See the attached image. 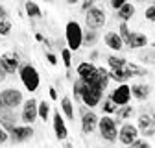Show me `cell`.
Wrapping results in <instances>:
<instances>
[{"instance_id": "1", "label": "cell", "mask_w": 155, "mask_h": 148, "mask_svg": "<svg viewBox=\"0 0 155 148\" xmlns=\"http://www.w3.org/2000/svg\"><path fill=\"white\" fill-rule=\"evenodd\" d=\"M65 39L72 52H78L83 46V28L78 21H68L65 26Z\"/></svg>"}, {"instance_id": "2", "label": "cell", "mask_w": 155, "mask_h": 148, "mask_svg": "<svg viewBox=\"0 0 155 148\" xmlns=\"http://www.w3.org/2000/svg\"><path fill=\"white\" fill-rule=\"evenodd\" d=\"M18 78H21L24 89H28L30 92H35L41 85V76H39L37 69L31 65V63H24L18 69Z\"/></svg>"}, {"instance_id": "3", "label": "cell", "mask_w": 155, "mask_h": 148, "mask_svg": "<svg viewBox=\"0 0 155 148\" xmlns=\"http://www.w3.org/2000/svg\"><path fill=\"white\" fill-rule=\"evenodd\" d=\"M98 132H100L104 141L114 143L116 139H118V124H116V120L113 117L104 115L102 119H98Z\"/></svg>"}, {"instance_id": "4", "label": "cell", "mask_w": 155, "mask_h": 148, "mask_svg": "<svg viewBox=\"0 0 155 148\" xmlns=\"http://www.w3.org/2000/svg\"><path fill=\"white\" fill-rule=\"evenodd\" d=\"M102 98H104V91L96 83H85L83 85V91H81V102H83V106H87L89 109H92V107L102 104Z\"/></svg>"}, {"instance_id": "5", "label": "cell", "mask_w": 155, "mask_h": 148, "mask_svg": "<svg viewBox=\"0 0 155 148\" xmlns=\"http://www.w3.org/2000/svg\"><path fill=\"white\" fill-rule=\"evenodd\" d=\"M105 21H107V17H105V9L98 8V6H92L85 11V26L89 30H100L105 26Z\"/></svg>"}, {"instance_id": "6", "label": "cell", "mask_w": 155, "mask_h": 148, "mask_svg": "<svg viewBox=\"0 0 155 148\" xmlns=\"http://www.w3.org/2000/svg\"><path fill=\"white\" fill-rule=\"evenodd\" d=\"M76 74L83 83H96V80H98V67L92 61H81L76 69Z\"/></svg>"}, {"instance_id": "7", "label": "cell", "mask_w": 155, "mask_h": 148, "mask_svg": "<svg viewBox=\"0 0 155 148\" xmlns=\"http://www.w3.org/2000/svg\"><path fill=\"white\" fill-rule=\"evenodd\" d=\"M0 95H2L4 107H9V109H17L24 102V95L21 92V89H15V87H8L4 91H0Z\"/></svg>"}, {"instance_id": "8", "label": "cell", "mask_w": 155, "mask_h": 148, "mask_svg": "<svg viewBox=\"0 0 155 148\" xmlns=\"http://www.w3.org/2000/svg\"><path fill=\"white\" fill-rule=\"evenodd\" d=\"M139 135H140V132H139L137 124H133V122H122V126L118 128V141L124 146H129Z\"/></svg>"}, {"instance_id": "9", "label": "cell", "mask_w": 155, "mask_h": 148, "mask_svg": "<svg viewBox=\"0 0 155 148\" xmlns=\"http://www.w3.org/2000/svg\"><path fill=\"white\" fill-rule=\"evenodd\" d=\"M0 67L6 74H15L21 69V58L17 52H4L0 56Z\"/></svg>"}, {"instance_id": "10", "label": "cell", "mask_w": 155, "mask_h": 148, "mask_svg": "<svg viewBox=\"0 0 155 148\" xmlns=\"http://www.w3.org/2000/svg\"><path fill=\"white\" fill-rule=\"evenodd\" d=\"M33 128H31V124H21V126H15L11 132H9V141L13 143V144H18V143H26V141H30L31 137H33Z\"/></svg>"}, {"instance_id": "11", "label": "cell", "mask_w": 155, "mask_h": 148, "mask_svg": "<svg viewBox=\"0 0 155 148\" xmlns=\"http://www.w3.org/2000/svg\"><path fill=\"white\" fill-rule=\"evenodd\" d=\"M109 98H111L116 106H118V107L129 104V102H131V85H127V83H118V85H116V89H113V92L109 95Z\"/></svg>"}, {"instance_id": "12", "label": "cell", "mask_w": 155, "mask_h": 148, "mask_svg": "<svg viewBox=\"0 0 155 148\" xmlns=\"http://www.w3.org/2000/svg\"><path fill=\"white\" fill-rule=\"evenodd\" d=\"M37 106H39V100H35V98H28L22 102V111H21L22 124H33L39 119L37 117Z\"/></svg>"}, {"instance_id": "13", "label": "cell", "mask_w": 155, "mask_h": 148, "mask_svg": "<svg viewBox=\"0 0 155 148\" xmlns=\"http://www.w3.org/2000/svg\"><path fill=\"white\" fill-rule=\"evenodd\" d=\"M52 126H54L55 139L57 141H67V137H68V128H67V122L63 119V113H59V109L54 111V115H52Z\"/></svg>"}, {"instance_id": "14", "label": "cell", "mask_w": 155, "mask_h": 148, "mask_svg": "<svg viewBox=\"0 0 155 148\" xmlns=\"http://www.w3.org/2000/svg\"><path fill=\"white\" fill-rule=\"evenodd\" d=\"M96 128H98V115H96L92 109H87L81 115V132L85 135H89V133L94 132Z\"/></svg>"}, {"instance_id": "15", "label": "cell", "mask_w": 155, "mask_h": 148, "mask_svg": "<svg viewBox=\"0 0 155 148\" xmlns=\"http://www.w3.org/2000/svg\"><path fill=\"white\" fill-rule=\"evenodd\" d=\"M129 50H142L148 46V37L140 32H131L129 37H127V41L124 43Z\"/></svg>"}, {"instance_id": "16", "label": "cell", "mask_w": 155, "mask_h": 148, "mask_svg": "<svg viewBox=\"0 0 155 148\" xmlns=\"http://www.w3.org/2000/svg\"><path fill=\"white\" fill-rule=\"evenodd\" d=\"M0 126H2L8 133L17 126V119H15L13 109H9V107H2V109H0Z\"/></svg>"}, {"instance_id": "17", "label": "cell", "mask_w": 155, "mask_h": 148, "mask_svg": "<svg viewBox=\"0 0 155 148\" xmlns=\"http://www.w3.org/2000/svg\"><path fill=\"white\" fill-rule=\"evenodd\" d=\"M150 95H151V87L148 83H133L131 85V98L144 102V100H148Z\"/></svg>"}, {"instance_id": "18", "label": "cell", "mask_w": 155, "mask_h": 148, "mask_svg": "<svg viewBox=\"0 0 155 148\" xmlns=\"http://www.w3.org/2000/svg\"><path fill=\"white\" fill-rule=\"evenodd\" d=\"M104 41H105V45L113 52H120L124 48V41H122V37L118 35V32H107L104 35Z\"/></svg>"}, {"instance_id": "19", "label": "cell", "mask_w": 155, "mask_h": 148, "mask_svg": "<svg viewBox=\"0 0 155 148\" xmlns=\"http://www.w3.org/2000/svg\"><path fill=\"white\" fill-rule=\"evenodd\" d=\"M135 11H137V9H135V6L129 4V2H126L122 8L116 9V18H118L120 22H127V21H131V18H133Z\"/></svg>"}, {"instance_id": "20", "label": "cell", "mask_w": 155, "mask_h": 148, "mask_svg": "<svg viewBox=\"0 0 155 148\" xmlns=\"http://www.w3.org/2000/svg\"><path fill=\"white\" fill-rule=\"evenodd\" d=\"M109 78L111 80H114V82H118V83H126L129 78H133L131 76V72L126 69V67H122V69H111L109 70Z\"/></svg>"}, {"instance_id": "21", "label": "cell", "mask_w": 155, "mask_h": 148, "mask_svg": "<svg viewBox=\"0 0 155 148\" xmlns=\"http://www.w3.org/2000/svg\"><path fill=\"white\" fill-rule=\"evenodd\" d=\"M135 115V107L131 106V104H126V106H122V107H118L116 109V124L118 122H122V120H127V119H131Z\"/></svg>"}, {"instance_id": "22", "label": "cell", "mask_w": 155, "mask_h": 148, "mask_svg": "<svg viewBox=\"0 0 155 148\" xmlns=\"http://www.w3.org/2000/svg\"><path fill=\"white\" fill-rule=\"evenodd\" d=\"M61 113L65 115L67 120H72L74 122V104H72L70 96H63L61 98Z\"/></svg>"}, {"instance_id": "23", "label": "cell", "mask_w": 155, "mask_h": 148, "mask_svg": "<svg viewBox=\"0 0 155 148\" xmlns=\"http://www.w3.org/2000/svg\"><path fill=\"white\" fill-rule=\"evenodd\" d=\"M24 11H26V15H28L30 18H41V17H43L41 8H39L33 0H26V2H24Z\"/></svg>"}, {"instance_id": "24", "label": "cell", "mask_w": 155, "mask_h": 148, "mask_svg": "<svg viewBox=\"0 0 155 148\" xmlns=\"http://www.w3.org/2000/svg\"><path fill=\"white\" fill-rule=\"evenodd\" d=\"M109 82H111V78H109V70L104 69V67H98V80H96V85H98L102 91H105L107 85H109Z\"/></svg>"}, {"instance_id": "25", "label": "cell", "mask_w": 155, "mask_h": 148, "mask_svg": "<svg viewBox=\"0 0 155 148\" xmlns=\"http://www.w3.org/2000/svg\"><path fill=\"white\" fill-rule=\"evenodd\" d=\"M50 113H52V109H50V104L46 102V100H43V102H39V106H37V117L41 119V120H48L50 119Z\"/></svg>"}, {"instance_id": "26", "label": "cell", "mask_w": 155, "mask_h": 148, "mask_svg": "<svg viewBox=\"0 0 155 148\" xmlns=\"http://www.w3.org/2000/svg\"><path fill=\"white\" fill-rule=\"evenodd\" d=\"M151 124H155L153 119H151V115H148V113L139 115V119H137V128H139V132H144V130L150 128Z\"/></svg>"}, {"instance_id": "27", "label": "cell", "mask_w": 155, "mask_h": 148, "mask_svg": "<svg viewBox=\"0 0 155 148\" xmlns=\"http://www.w3.org/2000/svg\"><path fill=\"white\" fill-rule=\"evenodd\" d=\"M107 63H109L111 69H122V67H126L127 59L122 58V56H109V58H107Z\"/></svg>"}, {"instance_id": "28", "label": "cell", "mask_w": 155, "mask_h": 148, "mask_svg": "<svg viewBox=\"0 0 155 148\" xmlns=\"http://www.w3.org/2000/svg\"><path fill=\"white\" fill-rule=\"evenodd\" d=\"M96 41H98V33H96V30H85L83 32V45H87V46H92V45H96Z\"/></svg>"}, {"instance_id": "29", "label": "cell", "mask_w": 155, "mask_h": 148, "mask_svg": "<svg viewBox=\"0 0 155 148\" xmlns=\"http://www.w3.org/2000/svg\"><path fill=\"white\" fill-rule=\"evenodd\" d=\"M126 69L131 72V76H146L148 74V70L144 69V67H140V65H137V63H126Z\"/></svg>"}, {"instance_id": "30", "label": "cell", "mask_w": 155, "mask_h": 148, "mask_svg": "<svg viewBox=\"0 0 155 148\" xmlns=\"http://www.w3.org/2000/svg\"><path fill=\"white\" fill-rule=\"evenodd\" d=\"M83 82L78 78V80H74L72 82V92H74V100H80L81 102V91H83Z\"/></svg>"}, {"instance_id": "31", "label": "cell", "mask_w": 155, "mask_h": 148, "mask_svg": "<svg viewBox=\"0 0 155 148\" xmlns=\"http://www.w3.org/2000/svg\"><path fill=\"white\" fill-rule=\"evenodd\" d=\"M102 109H104V115H113V113H116L118 106H116L111 98H105V100H104V104H102Z\"/></svg>"}, {"instance_id": "32", "label": "cell", "mask_w": 155, "mask_h": 148, "mask_svg": "<svg viewBox=\"0 0 155 148\" xmlns=\"http://www.w3.org/2000/svg\"><path fill=\"white\" fill-rule=\"evenodd\" d=\"M61 61H63V65H65L67 69L72 67V50H70L68 46L61 50Z\"/></svg>"}, {"instance_id": "33", "label": "cell", "mask_w": 155, "mask_h": 148, "mask_svg": "<svg viewBox=\"0 0 155 148\" xmlns=\"http://www.w3.org/2000/svg\"><path fill=\"white\" fill-rule=\"evenodd\" d=\"M13 30V24L11 21H8V18H4V21H0V37H8Z\"/></svg>"}, {"instance_id": "34", "label": "cell", "mask_w": 155, "mask_h": 148, "mask_svg": "<svg viewBox=\"0 0 155 148\" xmlns=\"http://www.w3.org/2000/svg\"><path fill=\"white\" fill-rule=\"evenodd\" d=\"M129 33H131V30H129L127 22H120V24H118V35L122 37V41H124V43L127 41V37H129Z\"/></svg>"}, {"instance_id": "35", "label": "cell", "mask_w": 155, "mask_h": 148, "mask_svg": "<svg viewBox=\"0 0 155 148\" xmlns=\"http://www.w3.org/2000/svg\"><path fill=\"white\" fill-rule=\"evenodd\" d=\"M129 148H151V144L148 143V139H140V137H137L131 144H129Z\"/></svg>"}, {"instance_id": "36", "label": "cell", "mask_w": 155, "mask_h": 148, "mask_svg": "<svg viewBox=\"0 0 155 148\" xmlns=\"http://www.w3.org/2000/svg\"><path fill=\"white\" fill-rule=\"evenodd\" d=\"M144 17H146L148 22H155V4H151L144 9Z\"/></svg>"}, {"instance_id": "37", "label": "cell", "mask_w": 155, "mask_h": 148, "mask_svg": "<svg viewBox=\"0 0 155 148\" xmlns=\"http://www.w3.org/2000/svg\"><path fill=\"white\" fill-rule=\"evenodd\" d=\"M45 59H46L52 67H55L57 63H59V59H57V56H55L54 52H46V54H45Z\"/></svg>"}, {"instance_id": "38", "label": "cell", "mask_w": 155, "mask_h": 148, "mask_svg": "<svg viewBox=\"0 0 155 148\" xmlns=\"http://www.w3.org/2000/svg\"><path fill=\"white\" fill-rule=\"evenodd\" d=\"M140 61H142V63H151V61H155V54H151V52H142V54H140Z\"/></svg>"}, {"instance_id": "39", "label": "cell", "mask_w": 155, "mask_h": 148, "mask_svg": "<svg viewBox=\"0 0 155 148\" xmlns=\"http://www.w3.org/2000/svg\"><path fill=\"white\" fill-rule=\"evenodd\" d=\"M140 135L144 137V139H148V137H153L155 135V124H151L150 128H146L144 132H140Z\"/></svg>"}, {"instance_id": "40", "label": "cell", "mask_w": 155, "mask_h": 148, "mask_svg": "<svg viewBox=\"0 0 155 148\" xmlns=\"http://www.w3.org/2000/svg\"><path fill=\"white\" fill-rule=\"evenodd\" d=\"M8 141H9V133L6 132L2 126H0V144H6Z\"/></svg>"}, {"instance_id": "41", "label": "cell", "mask_w": 155, "mask_h": 148, "mask_svg": "<svg viewBox=\"0 0 155 148\" xmlns=\"http://www.w3.org/2000/svg\"><path fill=\"white\" fill-rule=\"evenodd\" d=\"M126 2H127V0H109V4H111V8H113L114 11L118 9V8H122Z\"/></svg>"}, {"instance_id": "42", "label": "cell", "mask_w": 155, "mask_h": 148, "mask_svg": "<svg viewBox=\"0 0 155 148\" xmlns=\"http://www.w3.org/2000/svg\"><path fill=\"white\" fill-rule=\"evenodd\" d=\"M96 2H98V0H81V9L83 11H87L89 8H92Z\"/></svg>"}, {"instance_id": "43", "label": "cell", "mask_w": 155, "mask_h": 148, "mask_svg": "<svg viewBox=\"0 0 155 148\" xmlns=\"http://www.w3.org/2000/svg\"><path fill=\"white\" fill-rule=\"evenodd\" d=\"M48 96H50V100H57V91H55V87H48Z\"/></svg>"}, {"instance_id": "44", "label": "cell", "mask_w": 155, "mask_h": 148, "mask_svg": "<svg viewBox=\"0 0 155 148\" xmlns=\"http://www.w3.org/2000/svg\"><path fill=\"white\" fill-rule=\"evenodd\" d=\"M4 18H8V9L0 4V21H4Z\"/></svg>"}, {"instance_id": "45", "label": "cell", "mask_w": 155, "mask_h": 148, "mask_svg": "<svg viewBox=\"0 0 155 148\" xmlns=\"http://www.w3.org/2000/svg\"><path fill=\"white\" fill-rule=\"evenodd\" d=\"M98 56H100V52H98V50H92V52H91V56H89V61H92V63H94L96 59H98Z\"/></svg>"}, {"instance_id": "46", "label": "cell", "mask_w": 155, "mask_h": 148, "mask_svg": "<svg viewBox=\"0 0 155 148\" xmlns=\"http://www.w3.org/2000/svg\"><path fill=\"white\" fill-rule=\"evenodd\" d=\"M35 41H39V43H43V41H45V35L37 32V33H35Z\"/></svg>"}, {"instance_id": "47", "label": "cell", "mask_w": 155, "mask_h": 148, "mask_svg": "<svg viewBox=\"0 0 155 148\" xmlns=\"http://www.w3.org/2000/svg\"><path fill=\"white\" fill-rule=\"evenodd\" d=\"M6 80V72L2 70V67H0V82H4Z\"/></svg>"}, {"instance_id": "48", "label": "cell", "mask_w": 155, "mask_h": 148, "mask_svg": "<svg viewBox=\"0 0 155 148\" xmlns=\"http://www.w3.org/2000/svg\"><path fill=\"white\" fill-rule=\"evenodd\" d=\"M78 2H81V0H67L68 6H74V4H78Z\"/></svg>"}, {"instance_id": "49", "label": "cell", "mask_w": 155, "mask_h": 148, "mask_svg": "<svg viewBox=\"0 0 155 148\" xmlns=\"http://www.w3.org/2000/svg\"><path fill=\"white\" fill-rule=\"evenodd\" d=\"M4 107V102H2V95H0V109Z\"/></svg>"}, {"instance_id": "50", "label": "cell", "mask_w": 155, "mask_h": 148, "mask_svg": "<svg viewBox=\"0 0 155 148\" xmlns=\"http://www.w3.org/2000/svg\"><path fill=\"white\" fill-rule=\"evenodd\" d=\"M65 148H74V146H72L70 143H67V146H65Z\"/></svg>"}, {"instance_id": "51", "label": "cell", "mask_w": 155, "mask_h": 148, "mask_svg": "<svg viewBox=\"0 0 155 148\" xmlns=\"http://www.w3.org/2000/svg\"><path fill=\"white\" fill-rule=\"evenodd\" d=\"M151 48H153V50H155V43H151Z\"/></svg>"}, {"instance_id": "52", "label": "cell", "mask_w": 155, "mask_h": 148, "mask_svg": "<svg viewBox=\"0 0 155 148\" xmlns=\"http://www.w3.org/2000/svg\"><path fill=\"white\" fill-rule=\"evenodd\" d=\"M45 2H52V0H45Z\"/></svg>"}]
</instances>
